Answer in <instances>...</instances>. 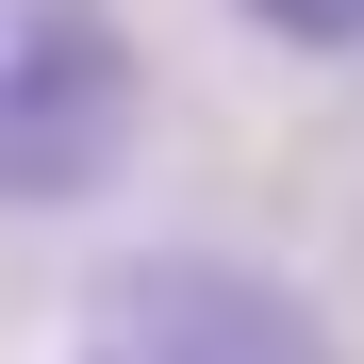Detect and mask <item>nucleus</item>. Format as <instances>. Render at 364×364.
<instances>
[{
    "label": "nucleus",
    "mask_w": 364,
    "mask_h": 364,
    "mask_svg": "<svg viewBox=\"0 0 364 364\" xmlns=\"http://www.w3.org/2000/svg\"><path fill=\"white\" fill-rule=\"evenodd\" d=\"M133 166V33L100 0H0V199H100Z\"/></svg>",
    "instance_id": "obj_1"
},
{
    "label": "nucleus",
    "mask_w": 364,
    "mask_h": 364,
    "mask_svg": "<svg viewBox=\"0 0 364 364\" xmlns=\"http://www.w3.org/2000/svg\"><path fill=\"white\" fill-rule=\"evenodd\" d=\"M83 364H331L315 298L265 282V265H215V249H133L83 298Z\"/></svg>",
    "instance_id": "obj_2"
},
{
    "label": "nucleus",
    "mask_w": 364,
    "mask_h": 364,
    "mask_svg": "<svg viewBox=\"0 0 364 364\" xmlns=\"http://www.w3.org/2000/svg\"><path fill=\"white\" fill-rule=\"evenodd\" d=\"M282 50H364V0H249Z\"/></svg>",
    "instance_id": "obj_3"
}]
</instances>
